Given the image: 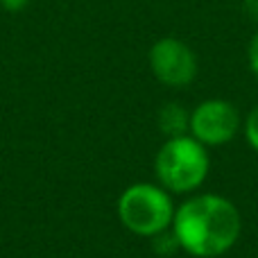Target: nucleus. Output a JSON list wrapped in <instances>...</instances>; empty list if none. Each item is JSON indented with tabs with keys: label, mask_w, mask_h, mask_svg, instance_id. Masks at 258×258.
<instances>
[{
	"label": "nucleus",
	"mask_w": 258,
	"mask_h": 258,
	"mask_svg": "<svg viewBox=\"0 0 258 258\" xmlns=\"http://www.w3.org/2000/svg\"><path fill=\"white\" fill-rule=\"evenodd\" d=\"M172 231L186 254L195 258L222 256L240 238V211L231 200L215 192L195 195L174 209Z\"/></svg>",
	"instance_id": "f257e3e1"
},
{
	"label": "nucleus",
	"mask_w": 258,
	"mask_h": 258,
	"mask_svg": "<svg viewBox=\"0 0 258 258\" xmlns=\"http://www.w3.org/2000/svg\"><path fill=\"white\" fill-rule=\"evenodd\" d=\"M211 168V159L206 145H202L190 134L174 138H165L154 159V172L159 186L168 192L186 195L206 181Z\"/></svg>",
	"instance_id": "f03ea898"
},
{
	"label": "nucleus",
	"mask_w": 258,
	"mask_h": 258,
	"mask_svg": "<svg viewBox=\"0 0 258 258\" xmlns=\"http://www.w3.org/2000/svg\"><path fill=\"white\" fill-rule=\"evenodd\" d=\"M118 218L132 233L152 238L172 227V197L159 183H134L118 200Z\"/></svg>",
	"instance_id": "7ed1b4c3"
},
{
	"label": "nucleus",
	"mask_w": 258,
	"mask_h": 258,
	"mask_svg": "<svg viewBox=\"0 0 258 258\" xmlns=\"http://www.w3.org/2000/svg\"><path fill=\"white\" fill-rule=\"evenodd\" d=\"M147 63H150V71L156 77V82L170 86V89H183V86L192 84L197 71H200L195 50L177 36L156 39L147 52Z\"/></svg>",
	"instance_id": "20e7f679"
},
{
	"label": "nucleus",
	"mask_w": 258,
	"mask_h": 258,
	"mask_svg": "<svg viewBox=\"0 0 258 258\" xmlns=\"http://www.w3.org/2000/svg\"><path fill=\"white\" fill-rule=\"evenodd\" d=\"M240 111L229 100L211 98L200 102L190 111V134L202 145H224L233 141L240 129Z\"/></svg>",
	"instance_id": "39448f33"
},
{
	"label": "nucleus",
	"mask_w": 258,
	"mask_h": 258,
	"mask_svg": "<svg viewBox=\"0 0 258 258\" xmlns=\"http://www.w3.org/2000/svg\"><path fill=\"white\" fill-rule=\"evenodd\" d=\"M156 122H159V129L168 138L183 136V134H188V129H190V111L179 102H168L159 109Z\"/></svg>",
	"instance_id": "423d86ee"
},
{
	"label": "nucleus",
	"mask_w": 258,
	"mask_h": 258,
	"mask_svg": "<svg viewBox=\"0 0 258 258\" xmlns=\"http://www.w3.org/2000/svg\"><path fill=\"white\" fill-rule=\"evenodd\" d=\"M152 249H154L159 256H165V258L172 256L177 249H181L172 227H170L168 231H161V233H156V236H152Z\"/></svg>",
	"instance_id": "0eeeda50"
},
{
	"label": "nucleus",
	"mask_w": 258,
	"mask_h": 258,
	"mask_svg": "<svg viewBox=\"0 0 258 258\" xmlns=\"http://www.w3.org/2000/svg\"><path fill=\"white\" fill-rule=\"evenodd\" d=\"M242 127H245L247 143L251 145V150L258 152V104L249 111V116L245 118V125H242Z\"/></svg>",
	"instance_id": "6e6552de"
},
{
	"label": "nucleus",
	"mask_w": 258,
	"mask_h": 258,
	"mask_svg": "<svg viewBox=\"0 0 258 258\" xmlns=\"http://www.w3.org/2000/svg\"><path fill=\"white\" fill-rule=\"evenodd\" d=\"M247 63H249V71L258 77V27L254 36L249 39V45H247Z\"/></svg>",
	"instance_id": "1a4fd4ad"
},
{
	"label": "nucleus",
	"mask_w": 258,
	"mask_h": 258,
	"mask_svg": "<svg viewBox=\"0 0 258 258\" xmlns=\"http://www.w3.org/2000/svg\"><path fill=\"white\" fill-rule=\"evenodd\" d=\"M30 5V0H0V7L9 14H16V12H23V9Z\"/></svg>",
	"instance_id": "9d476101"
},
{
	"label": "nucleus",
	"mask_w": 258,
	"mask_h": 258,
	"mask_svg": "<svg viewBox=\"0 0 258 258\" xmlns=\"http://www.w3.org/2000/svg\"><path fill=\"white\" fill-rule=\"evenodd\" d=\"M245 9L254 21H258V0H245Z\"/></svg>",
	"instance_id": "9b49d317"
}]
</instances>
